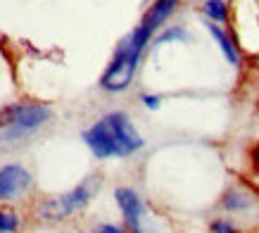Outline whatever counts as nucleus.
Segmentation results:
<instances>
[{
    "label": "nucleus",
    "instance_id": "f8f14e48",
    "mask_svg": "<svg viewBox=\"0 0 259 233\" xmlns=\"http://www.w3.org/2000/svg\"><path fill=\"white\" fill-rule=\"evenodd\" d=\"M209 233H240V228L236 226V221H231L226 217H219L209 221Z\"/></svg>",
    "mask_w": 259,
    "mask_h": 233
},
{
    "label": "nucleus",
    "instance_id": "6e6552de",
    "mask_svg": "<svg viewBox=\"0 0 259 233\" xmlns=\"http://www.w3.org/2000/svg\"><path fill=\"white\" fill-rule=\"evenodd\" d=\"M207 31L212 33V38L217 41V46H219V50L228 60V64L240 67V50H238V46H236V38H231L221 26H217V24H212V22H207Z\"/></svg>",
    "mask_w": 259,
    "mask_h": 233
},
{
    "label": "nucleus",
    "instance_id": "f257e3e1",
    "mask_svg": "<svg viewBox=\"0 0 259 233\" xmlns=\"http://www.w3.org/2000/svg\"><path fill=\"white\" fill-rule=\"evenodd\" d=\"M179 3L181 0H155L145 10L141 24L119 43L114 55H112L110 64H107V69L102 71L98 86L105 93H124V91L131 88L136 71H138V62H141L152 33L174 15V10L179 8Z\"/></svg>",
    "mask_w": 259,
    "mask_h": 233
},
{
    "label": "nucleus",
    "instance_id": "39448f33",
    "mask_svg": "<svg viewBox=\"0 0 259 233\" xmlns=\"http://www.w3.org/2000/svg\"><path fill=\"white\" fill-rule=\"evenodd\" d=\"M114 202H117L119 212H121V221H124L126 233H150L152 217L148 212V205L143 198L136 193L134 188L119 186L114 188Z\"/></svg>",
    "mask_w": 259,
    "mask_h": 233
},
{
    "label": "nucleus",
    "instance_id": "7ed1b4c3",
    "mask_svg": "<svg viewBox=\"0 0 259 233\" xmlns=\"http://www.w3.org/2000/svg\"><path fill=\"white\" fill-rule=\"evenodd\" d=\"M53 119L46 102H12L0 107V143H17L36 133Z\"/></svg>",
    "mask_w": 259,
    "mask_h": 233
},
{
    "label": "nucleus",
    "instance_id": "f03ea898",
    "mask_svg": "<svg viewBox=\"0 0 259 233\" xmlns=\"http://www.w3.org/2000/svg\"><path fill=\"white\" fill-rule=\"evenodd\" d=\"M81 140L86 143L95 160H112V157L126 160L145 148V138L136 129L131 116L121 109H112L88 129H83Z\"/></svg>",
    "mask_w": 259,
    "mask_h": 233
},
{
    "label": "nucleus",
    "instance_id": "0eeeda50",
    "mask_svg": "<svg viewBox=\"0 0 259 233\" xmlns=\"http://www.w3.org/2000/svg\"><path fill=\"white\" fill-rule=\"evenodd\" d=\"M254 207V195L240 186L228 188L221 198V210L228 214H247Z\"/></svg>",
    "mask_w": 259,
    "mask_h": 233
},
{
    "label": "nucleus",
    "instance_id": "9b49d317",
    "mask_svg": "<svg viewBox=\"0 0 259 233\" xmlns=\"http://www.w3.org/2000/svg\"><path fill=\"white\" fill-rule=\"evenodd\" d=\"M188 38V31L183 29V26H171V29H166L164 33H159L157 41H155V46H164L169 41H186Z\"/></svg>",
    "mask_w": 259,
    "mask_h": 233
},
{
    "label": "nucleus",
    "instance_id": "423d86ee",
    "mask_svg": "<svg viewBox=\"0 0 259 233\" xmlns=\"http://www.w3.org/2000/svg\"><path fill=\"white\" fill-rule=\"evenodd\" d=\"M33 179L22 164H3L0 167V202H10L31 188Z\"/></svg>",
    "mask_w": 259,
    "mask_h": 233
},
{
    "label": "nucleus",
    "instance_id": "1a4fd4ad",
    "mask_svg": "<svg viewBox=\"0 0 259 233\" xmlns=\"http://www.w3.org/2000/svg\"><path fill=\"white\" fill-rule=\"evenodd\" d=\"M202 12L212 24L228 22V5L224 3V0H207V3L202 5Z\"/></svg>",
    "mask_w": 259,
    "mask_h": 233
},
{
    "label": "nucleus",
    "instance_id": "9d476101",
    "mask_svg": "<svg viewBox=\"0 0 259 233\" xmlns=\"http://www.w3.org/2000/svg\"><path fill=\"white\" fill-rule=\"evenodd\" d=\"M22 228V217L10 207H0V233H17Z\"/></svg>",
    "mask_w": 259,
    "mask_h": 233
},
{
    "label": "nucleus",
    "instance_id": "4468645a",
    "mask_svg": "<svg viewBox=\"0 0 259 233\" xmlns=\"http://www.w3.org/2000/svg\"><path fill=\"white\" fill-rule=\"evenodd\" d=\"M91 233H126L124 226H117V224H110V221H105V224H98Z\"/></svg>",
    "mask_w": 259,
    "mask_h": 233
},
{
    "label": "nucleus",
    "instance_id": "ddd939ff",
    "mask_svg": "<svg viewBox=\"0 0 259 233\" xmlns=\"http://www.w3.org/2000/svg\"><path fill=\"white\" fill-rule=\"evenodd\" d=\"M141 102H143V107L145 109L157 112V109L162 107V95H157V93H141Z\"/></svg>",
    "mask_w": 259,
    "mask_h": 233
},
{
    "label": "nucleus",
    "instance_id": "20e7f679",
    "mask_svg": "<svg viewBox=\"0 0 259 233\" xmlns=\"http://www.w3.org/2000/svg\"><path fill=\"white\" fill-rule=\"evenodd\" d=\"M102 181L100 176H88L74 186L67 193H60L55 198H46V200L38 202L36 207V214L43 221H64V219H71L74 214L83 212L95 200V195L100 193Z\"/></svg>",
    "mask_w": 259,
    "mask_h": 233
}]
</instances>
